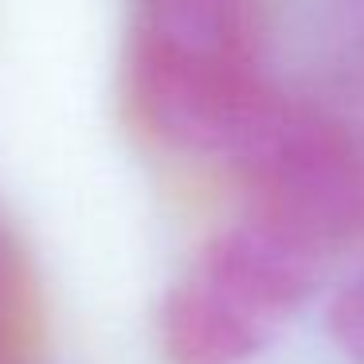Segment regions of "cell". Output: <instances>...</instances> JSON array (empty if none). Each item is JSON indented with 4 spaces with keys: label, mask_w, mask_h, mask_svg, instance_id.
I'll return each mask as SVG.
<instances>
[{
    "label": "cell",
    "mask_w": 364,
    "mask_h": 364,
    "mask_svg": "<svg viewBox=\"0 0 364 364\" xmlns=\"http://www.w3.org/2000/svg\"><path fill=\"white\" fill-rule=\"evenodd\" d=\"M32 274L24 251L0 220V364H20L32 333Z\"/></svg>",
    "instance_id": "4"
},
{
    "label": "cell",
    "mask_w": 364,
    "mask_h": 364,
    "mask_svg": "<svg viewBox=\"0 0 364 364\" xmlns=\"http://www.w3.org/2000/svg\"><path fill=\"white\" fill-rule=\"evenodd\" d=\"M314 247L243 215L204 243L161 298L157 341L168 364H247L321 282Z\"/></svg>",
    "instance_id": "2"
},
{
    "label": "cell",
    "mask_w": 364,
    "mask_h": 364,
    "mask_svg": "<svg viewBox=\"0 0 364 364\" xmlns=\"http://www.w3.org/2000/svg\"><path fill=\"white\" fill-rule=\"evenodd\" d=\"M329 333L353 364H364V274L345 282L329 306Z\"/></svg>",
    "instance_id": "5"
},
{
    "label": "cell",
    "mask_w": 364,
    "mask_h": 364,
    "mask_svg": "<svg viewBox=\"0 0 364 364\" xmlns=\"http://www.w3.org/2000/svg\"><path fill=\"white\" fill-rule=\"evenodd\" d=\"M126 90L161 145L228 168L282 95L262 67L259 0H137Z\"/></svg>",
    "instance_id": "1"
},
{
    "label": "cell",
    "mask_w": 364,
    "mask_h": 364,
    "mask_svg": "<svg viewBox=\"0 0 364 364\" xmlns=\"http://www.w3.org/2000/svg\"><path fill=\"white\" fill-rule=\"evenodd\" d=\"M360 24H364V0H360Z\"/></svg>",
    "instance_id": "6"
},
{
    "label": "cell",
    "mask_w": 364,
    "mask_h": 364,
    "mask_svg": "<svg viewBox=\"0 0 364 364\" xmlns=\"http://www.w3.org/2000/svg\"><path fill=\"white\" fill-rule=\"evenodd\" d=\"M228 168L247 192V215L317 255L364 228V153L345 126L290 95L274 98Z\"/></svg>",
    "instance_id": "3"
}]
</instances>
